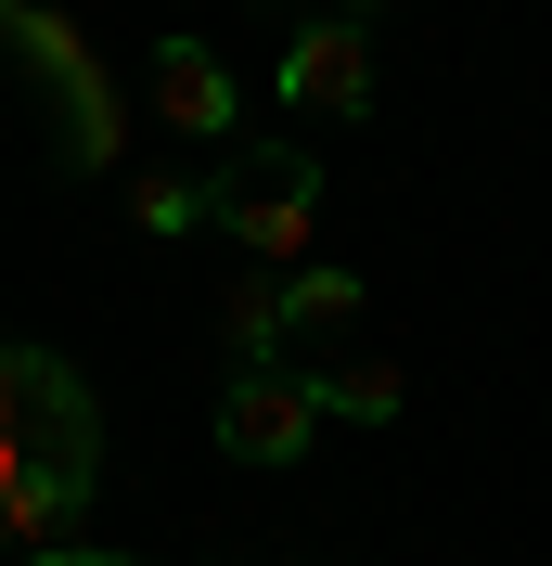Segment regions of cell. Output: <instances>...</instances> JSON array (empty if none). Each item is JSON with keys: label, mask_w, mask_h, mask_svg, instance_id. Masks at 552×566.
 <instances>
[{"label": "cell", "mask_w": 552, "mask_h": 566, "mask_svg": "<svg viewBox=\"0 0 552 566\" xmlns=\"http://www.w3.org/2000/svg\"><path fill=\"white\" fill-rule=\"evenodd\" d=\"M141 91H155V129L168 142H232L244 129V91H232V65H219L206 39H155L141 52Z\"/></svg>", "instance_id": "cell-6"}, {"label": "cell", "mask_w": 552, "mask_h": 566, "mask_svg": "<svg viewBox=\"0 0 552 566\" xmlns=\"http://www.w3.org/2000/svg\"><path fill=\"white\" fill-rule=\"evenodd\" d=\"M39 463H91L104 476V399L77 387V360L0 335V515H13V490Z\"/></svg>", "instance_id": "cell-2"}, {"label": "cell", "mask_w": 552, "mask_h": 566, "mask_svg": "<svg viewBox=\"0 0 552 566\" xmlns=\"http://www.w3.org/2000/svg\"><path fill=\"white\" fill-rule=\"evenodd\" d=\"M129 219L155 232V245H180V232H219V180H206V168H129Z\"/></svg>", "instance_id": "cell-9"}, {"label": "cell", "mask_w": 552, "mask_h": 566, "mask_svg": "<svg viewBox=\"0 0 552 566\" xmlns=\"http://www.w3.org/2000/svg\"><path fill=\"white\" fill-rule=\"evenodd\" d=\"M309 387H321V424H399L412 412V374L385 348H335V360H309Z\"/></svg>", "instance_id": "cell-8"}, {"label": "cell", "mask_w": 552, "mask_h": 566, "mask_svg": "<svg viewBox=\"0 0 552 566\" xmlns=\"http://www.w3.org/2000/svg\"><path fill=\"white\" fill-rule=\"evenodd\" d=\"M219 335H232V360H270L283 348V271H244L219 296Z\"/></svg>", "instance_id": "cell-10"}, {"label": "cell", "mask_w": 552, "mask_h": 566, "mask_svg": "<svg viewBox=\"0 0 552 566\" xmlns=\"http://www.w3.org/2000/svg\"><path fill=\"white\" fill-rule=\"evenodd\" d=\"M270 91H283L296 116H335V129H360V116L385 104V77H373V13H309V27L283 39Z\"/></svg>", "instance_id": "cell-4"}, {"label": "cell", "mask_w": 552, "mask_h": 566, "mask_svg": "<svg viewBox=\"0 0 552 566\" xmlns=\"http://www.w3.org/2000/svg\"><path fill=\"white\" fill-rule=\"evenodd\" d=\"M219 180V232H232L257 271H309V219H321V155L309 142H244Z\"/></svg>", "instance_id": "cell-3"}, {"label": "cell", "mask_w": 552, "mask_h": 566, "mask_svg": "<svg viewBox=\"0 0 552 566\" xmlns=\"http://www.w3.org/2000/svg\"><path fill=\"white\" fill-rule=\"evenodd\" d=\"M0 52L52 91V116H65V168H77V180L129 168V116H116V77H104V52H91L77 13H52V0H0Z\"/></svg>", "instance_id": "cell-1"}, {"label": "cell", "mask_w": 552, "mask_h": 566, "mask_svg": "<svg viewBox=\"0 0 552 566\" xmlns=\"http://www.w3.org/2000/svg\"><path fill=\"white\" fill-rule=\"evenodd\" d=\"M309 424H321V387H309V374L232 360V387H219V451H232V463H296Z\"/></svg>", "instance_id": "cell-5"}, {"label": "cell", "mask_w": 552, "mask_h": 566, "mask_svg": "<svg viewBox=\"0 0 552 566\" xmlns=\"http://www.w3.org/2000/svg\"><path fill=\"white\" fill-rule=\"evenodd\" d=\"M360 322H373V283H360V271H335V258L283 271V335H296V348H347Z\"/></svg>", "instance_id": "cell-7"}]
</instances>
